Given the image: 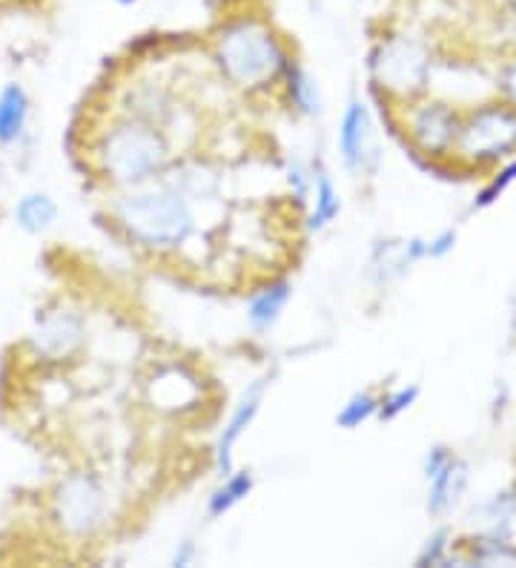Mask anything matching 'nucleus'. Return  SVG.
<instances>
[{
  "label": "nucleus",
  "mask_w": 516,
  "mask_h": 568,
  "mask_svg": "<svg viewBox=\"0 0 516 568\" xmlns=\"http://www.w3.org/2000/svg\"><path fill=\"white\" fill-rule=\"evenodd\" d=\"M107 210L118 233L152 256H172L199 233L195 199L164 175L138 187L115 190Z\"/></svg>",
  "instance_id": "1"
},
{
  "label": "nucleus",
  "mask_w": 516,
  "mask_h": 568,
  "mask_svg": "<svg viewBox=\"0 0 516 568\" xmlns=\"http://www.w3.org/2000/svg\"><path fill=\"white\" fill-rule=\"evenodd\" d=\"M92 173L112 190H127L155 181L170 170L179 155L164 126L141 119L135 112L118 115L92 135L90 153Z\"/></svg>",
  "instance_id": "2"
},
{
  "label": "nucleus",
  "mask_w": 516,
  "mask_h": 568,
  "mask_svg": "<svg viewBox=\"0 0 516 568\" xmlns=\"http://www.w3.org/2000/svg\"><path fill=\"white\" fill-rule=\"evenodd\" d=\"M290 61L293 52L284 38L262 18H235L213 38V63L221 78L244 95L279 90Z\"/></svg>",
  "instance_id": "3"
},
{
  "label": "nucleus",
  "mask_w": 516,
  "mask_h": 568,
  "mask_svg": "<svg viewBox=\"0 0 516 568\" xmlns=\"http://www.w3.org/2000/svg\"><path fill=\"white\" fill-rule=\"evenodd\" d=\"M47 517L61 540L72 546L95 542L110 526V491L92 471L63 474L47 497Z\"/></svg>",
  "instance_id": "4"
},
{
  "label": "nucleus",
  "mask_w": 516,
  "mask_h": 568,
  "mask_svg": "<svg viewBox=\"0 0 516 568\" xmlns=\"http://www.w3.org/2000/svg\"><path fill=\"white\" fill-rule=\"evenodd\" d=\"M516 155V110L503 98L462 112L451 159L465 170H494Z\"/></svg>",
  "instance_id": "5"
},
{
  "label": "nucleus",
  "mask_w": 516,
  "mask_h": 568,
  "mask_svg": "<svg viewBox=\"0 0 516 568\" xmlns=\"http://www.w3.org/2000/svg\"><path fill=\"white\" fill-rule=\"evenodd\" d=\"M431 55L425 43L413 38H391L382 41L371 55L373 87L385 92L387 104L399 106L422 98L431 87Z\"/></svg>",
  "instance_id": "6"
},
{
  "label": "nucleus",
  "mask_w": 516,
  "mask_h": 568,
  "mask_svg": "<svg viewBox=\"0 0 516 568\" xmlns=\"http://www.w3.org/2000/svg\"><path fill=\"white\" fill-rule=\"evenodd\" d=\"M399 130L413 153L425 155L431 161L451 159L456 132H459L462 112L442 98H413L399 104Z\"/></svg>",
  "instance_id": "7"
},
{
  "label": "nucleus",
  "mask_w": 516,
  "mask_h": 568,
  "mask_svg": "<svg viewBox=\"0 0 516 568\" xmlns=\"http://www.w3.org/2000/svg\"><path fill=\"white\" fill-rule=\"evenodd\" d=\"M87 333H90V325L78 307L55 305L38 313L27 347L32 359L47 362V365H63L81 354L87 345Z\"/></svg>",
  "instance_id": "8"
},
{
  "label": "nucleus",
  "mask_w": 516,
  "mask_h": 568,
  "mask_svg": "<svg viewBox=\"0 0 516 568\" xmlns=\"http://www.w3.org/2000/svg\"><path fill=\"white\" fill-rule=\"evenodd\" d=\"M338 161L351 175H376L382 166V146H378L373 112L362 95H351L342 110L336 132Z\"/></svg>",
  "instance_id": "9"
},
{
  "label": "nucleus",
  "mask_w": 516,
  "mask_h": 568,
  "mask_svg": "<svg viewBox=\"0 0 516 568\" xmlns=\"http://www.w3.org/2000/svg\"><path fill=\"white\" fill-rule=\"evenodd\" d=\"M270 385H273V379H270L267 374L255 376V379H250L247 385H244V390L239 394V399L233 403V408H230L227 423H224V428H221L219 439H215V448H213V463H215V474H219V477H224V474H230L235 468V448H239V443L244 439V434L253 428L255 419H259V414H262Z\"/></svg>",
  "instance_id": "10"
},
{
  "label": "nucleus",
  "mask_w": 516,
  "mask_h": 568,
  "mask_svg": "<svg viewBox=\"0 0 516 568\" xmlns=\"http://www.w3.org/2000/svg\"><path fill=\"white\" fill-rule=\"evenodd\" d=\"M146 396L152 408L166 416H181L199 408L201 382L199 376L184 365L159 367L152 379L146 382Z\"/></svg>",
  "instance_id": "11"
},
{
  "label": "nucleus",
  "mask_w": 516,
  "mask_h": 568,
  "mask_svg": "<svg viewBox=\"0 0 516 568\" xmlns=\"http://www.w3.org/2000/svg\"><path fill=\"white\" fill-rule=\"evenodd\" d=\"M293 291L296 287H293L287 276L267 278L255 291H250L247 305H244V322H247V327L255 336H267V333L279 327L284 311L293 302Z\"/></svg>",
  "instance_id": "12"
},
{
  "label": "nucleus",
  "mask_w": 516,
  "mask_h": 568,
  "mask_svg": "<svg viewBox=\"0 0 516 568\" xmlns=\"http://www.w3.org/2000/svg\"><path fill=\"white\" fill-rule=\"evenodd\" d=\"M313 187H310V199H307V227L310 236H318L324 230H331L333 224L338 222V215H342L344 202L342 193H338V184L333 179L331 166L324 164L322 159L313 161Z\"/></svg>",
  "instance_id": "13"
},
{
  "label": "nucleus",
  "mask_w": 516,
  "mask_h": 568,
  "mask_svg": "<svg viewBox=\"0 0 516 568\" xmlns=\"http://www.w3.org/2000/svg\"><path fill=\"white\" fill-rule=\"evenodd\" d=\"M279 90L284 95V104L290 110L296 112L299 119H322L324 112V95H322V87L318 81L313 78V72L304 67L302 61H290V67L284 70L282 83H279Z\"/></svg>",
  "instance_id": "14"
},
{
  "label": "nucleus",
  "mask_w": 516,
  "mask_h": 568,
  "mask_svg": "<svg viewBox=\"0 0 516 568\" xmlns=\"http://www.w3.org/2000/svg\"><path fill=\"white\" fill-rule=\"evenodd\" d=\"M425 483L427 511H431V517H445V514H451V508L459 503L465 488H468V463L454 454V459H451L442 471H436L434 477L425 479Z\"/></svg>",
  "instance_id": "15"
},
{
  "label": "nucleus",
  "mask_w": 516,
  "mask_h": 568,
  "mask_svg": "<svg viewBox=\"0 0 516 568\" xmlns=\"http://www.w3.org/2000/svg\"><path fill=\"white\" fill-rule=\"evenodd\" d=\"M255 491V474L250 468H233L230 474L219 477V486L210 491L204 503V511L210 520H224L230 511L247 503Z\"/></svg>",
  "instance_id": "16"
},
{
  "label": "nucleus",
  "mask_w": 516,
  "mask_h": 568,
  "mask_svg": "<svg viewBox=\"0 0 516 568\" xmlns=\"http://www.w3.org/2000/svg\"><path fill=\"white\" fill-rule=\"evenodd\" d=\"M32 112V98L21 83H3L0 90V146H12L23 139Z\"/></svg>",
  "instance_id": "17"
},
{
  "label": "nucleus",
  "mask_w": 516,
  "mask_h": 568,
  "mask_svg": "<svg viewBox=\"0 0 516 568\" xmlns=\"http://www.w3.org/2000/svg\"><path fill=\"white\" fill-rule=\"evenodd\" d=\"M14 222L29 236H41L58 222V204L49 193H27L14 207Z\"/></svg>",
  "instance_id": "18"
},
{
  "label": "nucleus",
  "mask_w": 516,
  "mask_h": 568,
  "mask_svg": "<svg viewBox=\"0 0 516 568\" xmlns=\"http://www.w3.org/2000/svg\"><path fill=\"white\" fill-rule=\"evenodd\" d=\"M378 416V394L376 390L365 388V390H356L344 399L342 408L336 410V428L342 430H358L365 428L367 423H373Z\"/></svg>",
  "instance_id": "19"
},
{
  "label": "nucleus",
  "mask_w": 516,
  "mask_h": 568,
  "mask_svg": "<svg viewBox=\"0 0 516 568\" xmlns=\"http://www.w3.org/2000/svg\"><path fill=\"white\" fill-rule=\"evenodd\" d=\"M422 388L419 385H402V388L391 390V394L378 396V423H396L402 414L413 408V405L419 403Z\"/></svg>",
  "instance_id": "20"
},
{
  "label": "nucleus",
  "mask_w": 516,
  "mask_h": 568,
  "mask_svg": "<svg viewBox=\"0 0 516 568\" xmlns=\"http://www.w3.org/2000/svg\"><path fill=\"white\" fill-rule=\"evenodd\" d=\"M510 184H516V155L514 159L503 161L499 166H494V175H490L488 184L479 190L474 207L485 210L490 207V204H496L499 202V195H505V190H508Z\"/></svg>",
  "instance_id": "21"
},
{
  "label": "nucleus",
  "mask_w": 516,
  "mask_h": 568,
  "mask_svg": "<svg viewBox=\"0 0 516 568\" xmlns=\"http://www.w3.org/2000/svg\"><path fill=\"white\" fill-rule=\"evenodd\" d=\"M451 531L447 528H436L431 537H427L425 548L419 551V557H416V566L419 568H427V566H445L447 557H451Z\"/></svg>",
  "instance_id": "22"
},
{
  "label": "nucleus",
  "mask_w": 516,
  "mask_h": 568,
  "mask_svg": "<svg viewBox=\"0 0 516 568\" xmlns=\"http://www.w3.org/2000/svg\"><path fill=\"white\" fill-rule=\"evenodd\" d=\"M284 181H287L290 195H293L299 204H307L310 187H313V166L304 164V161H299V159L287 161V170H284Z\"/></svg>",
  "instance_id": "23"
},
{
  "label": "nucleus",
  "mask_w": 516,
  "mask_h": 568,
  "mask_svg": "<svg viewBox=\"0 0 516 568\" xmlns=\"http://www.w3.org/2000/svg\"><path fill=\"white\" fill-rule=\"evenodd\" d=\"M456 242H459V233L456 230H442L434 239H427V258L431 262H442L456 250Z\"/></svg>",
  "instance_id": "24"
},
{
  "label": "nucleus",
  "mask_w": 516,
  "mask_h": 568,
  "mask_svg": "<svg viewBox=\"0 0 516 568\" xmlns=\"http://www.w3.org/2000/svg\"><path fill=\"white\" fill-rule=\"evenodd\" d=\"M496 90H499V98H503L505 104L516 110V58L503 67L499 78H496Z\"/></svg>",
  "instance_id": "25"
},
{
  "label": "nucleus",
  "mask_w": 516,
  "mask_h": 568,
  "mask_svg": "<svg viewBox=\"0 0 516 568\" xmlns=\"http://www.w3.org/2000/svg\"><path fill=\"white\" fill-rule=\"evenodd\" d=\"M199 562V546H195L193 537H181L179 542H175V548H172L170 555V566L175 568H190Z\"/></svg>",
  "instance_id": "26"
},
{
  "label": "nucleus",
  "mask_w": 516,
  "mask_h": 568,
  "mask_svg": "<svg viewBox=\"0 0 516 568\" xmlns=\"http://www.w3.org/2000/svg\"><path fill=\"white\" fill-rule=\"evenodd\" d=\"M451 459H454V450L447 448V445H434V448L425 454V459H422V474H425V479H431L436 471H442Z\"/></svg>",
  "instance_id": "27"
},
{
  "label": "nucleus",
  "mask_w": 516,
  "mask_h": 568,
  "mask_svg": "<svg viewBox=\"0 0 516 568\" xmlns=\"http://www.w3.org/2000/svg\"><path fill=\"white\" fill-rule=\"evenodd\" d=\"M115 7H135V3H141V0H112Z\"/></svg>",
  "instance_id": "28"
},
{
  "label": "nucleus",
  "mask_w": 516,
  "mask_h": 568,
  "mask_svg": "<svg viewBox=\"0 0 516 568\" xmlns=\"http://www.w3.org/2000/svg\"><path fill=\"white\" fill-rule=\"evenodd\" d=\"M0 224H3V215H0Z\"/></svg>",
  "instance_id": "29"
}]
</instances>
